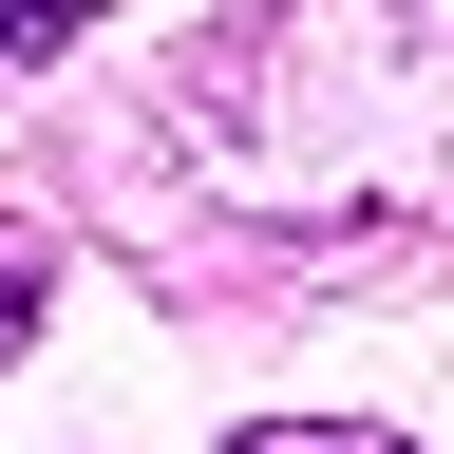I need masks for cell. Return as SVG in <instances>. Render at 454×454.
Listing matches in <instances>:
<instances>
[{
	"mask_svg": "<svg viewBox=\"0 0 454 454\" xmlns=\"http://www.w3.org/2000/svg\"><path fill=\"white\" fill-rule=\"evenodd\" d=\"M20 322H38V227H0V360H20Z\"/></svg>",
	"mask_w": 454,
	"mask_h": 454,
	"instance_id": "cell-1",
	"label": "cell"
},
{
	"mask_svg": "<svg viewBox=\"0 0 454 454\" xmlns=\"http://www.w3.org/2000/svg\"><path fill=\"white\" fill-rule=\"evenodd\" d=\"M247 454H397V435H303V417H265Z\"/></svg>",
	"mask_w": 454,
	"mask_h": 454,
	"instance_id": "cell-2",
	"label": "cell"
}]
</instances>
